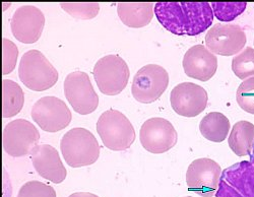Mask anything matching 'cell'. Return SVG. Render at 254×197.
Wrapping results in <instances>:
<instances>
[{
  "label": "cell",
  "mask_w": 254,
  "mask_h": 197,
  "mask_svg": "<svg viewBox=\"0 0 254 197\" xmlns=\"http://www.w3.org/2000/svg\"><path fill=\"white\" fill-rule=\"evenodd\" d=\"M236 101L243 111L254 115V76L245 79L239 85Z\"/></svg>",
  "instance_id": "cell-24"
},
{
  "label": "cell",
  "mask_w": 254,
  "mask_h": 197,
  "mask_svg": "<svg viewBox=\"0 0 254 197\" xmlns=\"http://www.w3.org/2000/svg\"><path fill=\"white\" fill-rule=\"evenodd\" d=\"M31 160L41 177L55 184H60L66 178V169L58 151L49 144H38L31 152Z\"/></svg>",
  "instance_id": "cell-15"
},
{
  "label": "cell",
  "mask_w": 254,
  "mask_h": 197,
  "mask_svg": "<svg viewBox=\"0 0 254 197\" xmlns=\"http://www.w3.org/2000/svg\"><path fill=\"white\" fill-rule=\"evenodd\" d=\"M201 135L209 141L222 142L230 132V121L220 112H210L199 123Z\"/></svg>",
  "instance_id": "cell-20"
},
{
  "label": "cell",
  "mask_w": 254,
  "mask_h": 197,
  "mask_svg": "<svg viewBox=\"0 0 254 197\" xmlns=\"http://www.w3.org/2000/svg\"><path fill=\"white\" fill-rule=\"evenodd\" d=\"M216 197H243V196L232 186H230L226 181L221 179L219 183V188L216 192Z\"/></svg>",
  "instance_id": "cell-28"
},
{
  "label": "cell",
  "mask_w": 254,
  "mask_h": 197,
  "mask_svg": "<svg viewBox=\"0 0 254 197\" xmlns=\"http://www.w3.org/2000/svg\"><path fill=\"white\" fill-rule=\"evenodd\" d=\"M228 143L238 157L251 156L254 148V124L245 120L238 121L231 130Z\"/></svg>",
  "instance_id": "cell-19"
},
{
  "label": "cell",
  "mask_w": 254,
  "mask_h": 197,
  "mask_svg": "<svg viewBox=\"0 0 254 197\" xmlns=\"http://www.w3.org/2000/svg\"><path fill=\"white\" fill-rule=\"evenodd\" d=\"M60 6L73 17L80 19L94 18L100 10L98 3H61Z\"/></svg>",
  "instance_id": "cell-26"
},
{
  "label": "cell",
  "mask_w": 254,
  "mask_h": 197,
  "mask_svg": "<svg viewBox=\"0 0 254 197\" xmlns=\"http://www.w3.org/2000/svg\"><path fill=\"white\" fill-rule=\"evenodd\" d=\"M253 43H254V41H253Z\"/></svg>",
  "instance_id": "cell-32"
},
{
  "label": "cell",
  "mask_w": 254,
  "mask_h": 197,
  "mask_svg": "<svg viewBox=\"0 0 254 197\" xmlns=\"http://www.w3.org/2000/svg\"><path fill=\"white\" fill-rule=\"evenodd\" d=\"M210 6L216 18L224 23H230L244 12L247 2H213Z\"/></svg>",
  "instance_id": "cell-23"
},
{
  "label": "cell",
  "mask_w": 254,
  "mask_h": 197,
  "mask_svg": "<svg viewBox=\"0 0 254 197\" xmlns=\"http://www.w3.org/2000/svg\"><path fill=\"white\" fill-rule=\"evenodd\" d=\"M247 38L238 25L217 24L211 27L205 36V45L214 54L232 56L239 54L246 45Z\"/></svg>",
  "instance_id": "cell-12"
},
{
  "label": "cell",
  "mask_w": 254,
  "mask_h": 197,
  "mask_svg": "<svg viewBox=\"0 0 254 197\" xmlns=\"http://www.w3.org/2000/svg\"><path fill=\"white\" fill-rule=\"evenodd\" d=\"M232 70L240 79L254 76V49L246 47L232 60Z\"/></svg>",
  "instance_id": "cell-22"
},
{
  "label": "cell",
  "mask_w": 254,
  "mask_h": 197,
  "mask_svg": "<svg viewBox=\"0 0 254 197\" xmlns=\"http://www.w3.org/2000/svg\"><path fill=\"white\" fill-rule=\"evenodd\" d=\"M185 197H191V196H185Z\"/></svg>",
  "instance_id": "cell-30"
},
{
  "label": "cell",
  "mask_w": 254,
  "mask_h": 197,
  "mask_svg": "<svg viewBox=\"0 0 254 197\" xmlns=\"http://www.w3.org/2000/svg\"><path fill=\"white\" fill-rule=\"evenodd\" d=\"M97 131L103 144L114 151L129 148L135 140V131L131 122L115 109L105 111L100 116Z\"/></svg>",
  "instance_id": "cell-4"
},
{
  "label": "cell",
  "mask_w": 254,
  "mask_h": 197,
  "mask_svg": "<svg viewBox=\"0 0 254 197\" xmlns=\"http://www.w3.org/2000/svg\"><path fill=\"white\" fill-rule=\"evenodd\" d=\"M25 94L22 87L13 80L2 81V116L10 118L18 114L24 107Z\"/></svg>",
  "instance_id": "cell-21"
},
{
  "label": "cell",
  "mask_w": 254,
  "mask_h": 197,
  "mask_svg": "<svg viewBox=\"0 0 254 197\" xmlns=\"http://www.w3.org/2000/svg\"><path fill=\"white\" fill-rule=\"evenodd\" d=\"M64 95L78 114L88 115L98 108L99 97L86 72L74 71L65 77Z\"/></svg>",
  "instance_id": "cell-9"
},
{
  "label": "cell",
  "mask_w": 254,
  "mask_h": 197,
  "mask_svg": "<svg viewBox=\"0 0 254 197\" xmlns=\"http://www.w3.org/2000/svg\"><path fill=\"white\" fill-rule=\"evenodd\" d=\"M168 85L169 74L167 70L158 64H147L134 75L131 93L137 102L150 104L164 94Z\"/></svg>",
  "instance_id": "cell-6"
},
{
  "label": "cell",
  "mask_w": 254,
  "mask_h": 197,
  "mask_svg": "<svg viewBox=\"0 0 254 197\" xmlns=\"http://www.w3.org/2000/svg\"><path fill=\"white\" fill-rule=\"evenodd\" d=\"M60 148L65 162L71 168H80L96 163L100 157V145L90 130L72 128L63 135Z\"/></svg>",
  "instance_id": "cell-2"
},
{
  "label": "cell",
  "mask_w": 254,
  "mask_h": 197,
  "mask_svg": "<svg viewBox=\"0 0 254 197\" xmlns=\"http://www.w3.org/2000/svg\"><path fill=\"white\" fill-rule=\"evenodd\" d=\"M16 197H56L53 187L40 181H30L20 187Z\"/></svg>",
  "instance_id": "cell-25"
},
{
  "label": "cell",
  "mask_w": 254,
  "mask_h": 197,
  "mask_svg": "<svg viewBox=\"0 0 254 197\" xmlns=\"http://www.w3.org/2000/svg\"><path fill=\"white\" fill-rule=\"evenodd\" d=\"M18 57V49L10 40L2 39V72L8 74L13 71Z\"/></svg>",
  "instance_id": "cell-27"
},
{
  "label": "cell",
  "mask_w": 254,
  "mask_h": 197,
  "mask_svg": "<svg viewBox=\"0 0 254 197\" xmlns=\"http://www.w3.org/2000/svg\"><path fill=\"white\" fill-rule=\"evenodd\" d=\"M155 14L160 24L177 36H197L211 27L214 12L208 2H159Z\"/></svg>",
  "instance_id": "cell-1"
},
{
  "label": "cell",
  "mask_w": 254,
  "mask_h": 197,
  "mask_svg": "<svg viewBox=\"0 0 254 197\" xmlns=\"http://www.w3.org/2000/svg\"><path fill=\"white\" fill-rule=\"evenodd\" d=\"M221 179L239 192L243 197H254V155L249 161H242L226 168Z\"/></svg>",
  "instance_id": "cell-17"
},
{
  "label": "cell",
  "mask_w": 254,
  "mask_h": 197,
  "mask_svg": "<svg viewBox=\"0 0 254 197\" xmlns=\"http://www.w3.org/2000/svg\"><path fill=\"white\" fill-rule=\"evenodd\" d=\"M253 155H254V148H253Z\"/></svg>",
  "instance_id": "cell-31"
},
{
  "label": "cell",
  "mask_w": 254,
  "mask_h": 197,
  "mask_svg": "<svg viewBox=\"0 0 254 197\" xmlns=\"http://www.w3.org/2000/svg\"><path fill=\"white\" fill-rule=\"evenodd\" d=\"M68 197H99V196L90 192H75L69 195Z\"/></svg>",
  "instance_id": "cell-29"
},
{
  "label": "cell",
  "mask_w": 254,
  "mask_h": 197,
  "mask_svg": "<svg viewBox=\"0 0 254 197\" xmlns=\"http://www.w3.org/2000/svg\"><path fill=\"white\" fill-rule=\"evenodd\" d=\"M221 176L222 169L217 162L207 158L197 159L187 169L188 190L202 197H211L219 188Z\"/></svg>",
  "instance_id": "cell-11"
},
{
  "label": "cell",
  "mask_w": 254,
  "mask_h": 197,
  "mask_svg": "<svg viewBox=\"0 0 254 197\" xmlns=\"http://www.w3.org/2000/svg\"><path fill=\"white\" fill-rule=\"evenodd\" d=\"M118 16L130 28H142L149 25L155 13L154 3H118Z\"/></svg>",
  "instance_id": "cell-18"
},
{
  "label": "cell",
  "mask_w": 254,
  "mask_h": 197,
  "mask_svg": "<svg viewBox=\"0 0 254 197\" xmlns=\"http://www.w3.org/2000/svg\"><path fill=\"white\" fill-rule=\"evenodd\" d=\"M45 15L34 5L18 7L10 20L12 35L25 44H33L39 40L44 30Z\"/></svg>",
  "instance_id": "cell-14"
},
{
  "label": "cell",
  "mask_w": 254,
  "mask_h": 197,
  "mask_svg": "<svg viewBox=\"0 0 254 197\" xmlns=\"http://www.w3.org/2000/svg\"><path fill=\"white\" fill-rule=\"evenodd\" d=\"M40 133L36 126L26 119H16L3 129L2 144L7 155L14 158L31 155L38 145Z\"/></svg>",
  "instance_id": "cell-7"
},
{
  "label": "cell",
  "mask_w": 254,
  "mask_h": 197,
  "mask_svg": "<svg viewBox=\"0 0 254 197\" xmlns=\"http://www.w3.org/2000/svg\"><path fill=\"white\" fill-rule=\"evenodd\" d=\"M183 68L187 76L206 81L215 75L218 68V58L203 45L189 48L183 58Z\"/></svg>",
  "instance_id": "cell-16"
},
{
  "label": "cell",
  "mask_w": 254,
  "mask_h": 197,
  "mask_svg": "<svg viewBox=\"0 0 254 197\" xmlns=\"http://www.w3.org/2000/svg\"><path fill=\"white\" fill-rule=\"evenodd\" d=\"M208 96L202 86L193 82L177 84L170 94L173 110L183 117H195L204 111Z\"/></svg>",
  "instance_id": "cell-13"
},
{
  "label": "cell",
  "mask_w": 254,
  "mask_h": 197,
  "mask_svg": "<svg viewBox=\"0 0 254 197\" xmlns=\"http://www.w3.org/2000/svg\"><path fill=\"white\" fill-rule=\"evenodd\" d=\"M100 92L107 96L119 95L128 83L130 71L124 59L115 54L99 59L93 70Z\"/></svg>",
  "instance_id": "cell-5"
},
{
  "label": "cell",
  "mask_w": 254,
  "mask_h": 197,
  "mask_svg": "<svg viewBox=\"0 0 254 197\" xmlns=\"http://www.w3.org/2000/svg\"><path fill=\"white\" fill-rule=\"evenodd\" d=\"M178 134L173 124L167 119L154 117L141 126L139 140L143 148L152 154H164L177 143Z\"/></svg>",
  "instance_id": "cell-10"
},
{
  "label": "cell",
  "mask_w": 254,
  "mask_h": 197,
  "mask_svg": "<svg viewBox=\"0 0 254 197\" xmlns=\"http://www.w3.org/2000/svg\"><path fill=\"white\" fill-rule=\"evenodd\" d=\"M33 120L47 132H57L66 128L72 118L67 105L56 97H43L38 100L31 112Z\"/></svg>",
  "instance_id": "cell-8"
},
{
  "label": "cell",
  "mask_w": 254,
  "mask_h": 197,
  "mask_svg": "<svg viewBox=\"0 0 254 197\" xmlns=\"http://www.w3.org/2000/svg\"><path fill=\"white\" fill-rule=\"evenodd\" d=\"M18 76L30 90L43 92L57 82L58 71L41 51L30 50L20 59Z\"/></svg>",
  "instance_id": "cell-3"
}]
</instances>
